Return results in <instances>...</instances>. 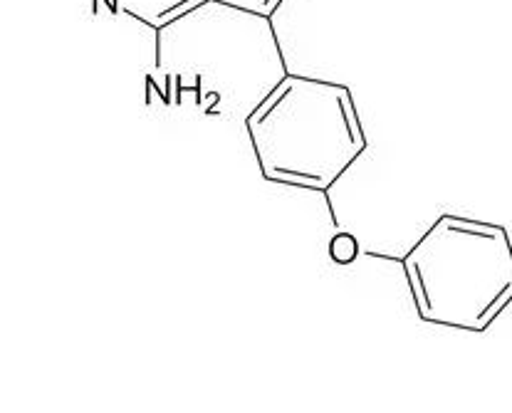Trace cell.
Returning <instances> with one entry per match:
<instances>
[{
	"mask_svg": "<svg viewBox=\"0 0 512 413\" xmlns=\"http://www.w3.org/2000/svg\"><path fill=\"white\" fill-rule=\"evenodd\" d=\"M107 5H109V10H112V13H117V3H114V0H107Z\"/></svg>",
	"mask_w": 512,
	"mask_h": 413,
	"instance_id": "obj_2",
	"label": "cell"
},
{
	"mask_svg": "<svg viewBox=\"0 0 512 413\" xmlns=\"http://www.w3.org/2000/svg\"><path fill=\"white\" fill-rule=\"evenodd\" d=\"M329 253H332V258L337 260L339 265L352 263V260L357 258V240H354L352 235H337V238L332 240V245H329Z\"/></svg>",
	"mask_w": 512,
	"mask_h": 413,
	"instance_id": "obj_1",
	"label": "cell"
}]
</instances>
